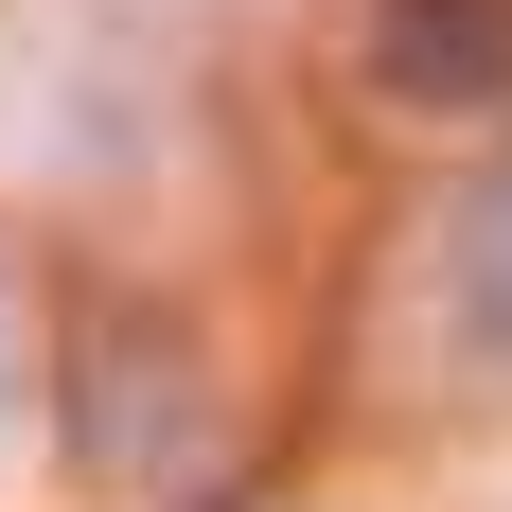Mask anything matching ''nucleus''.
<instances>
[{"instance_id":"obj_2","label":"nucleus","mask_w":512,"mask_h":512,"mask_svg":"<svg viewBox=\"0 0 512 512\" xmlns=\"http://www.w3.org/2000/svg\"><path fill=\"white\" fill-rule=\"evenodd\" d=\"M442 283H460V336H477V371H512V159L460 195V248H442Z\"/></svg>"},{"instance_id":"obj_3","label":"nucleus","mask_w":512,"mask_h":512,"mask_svg":"<svg viewBox=\"0 0 512 512\" xmlns=\"http://www.w3.org/2000/svg\"><path fill=\"white\" fill-rule=\"evenodd\" d=\"M0 407H18V336H0Z\"/></svg>"},{"instance_id":"obj_1","label":"nucleus","mask_w":512,"mask_h":512,"mask_svg":"<svg viewBox=\"0 0 512 512\" xmlns=\"http://www.w3.org/2000/svg\"><path fill=\"white\" fill-rule=\"evenodd\" d=\"M371 89L460 124V106L512 89V0H371Z\"/></svg>"}]
</instances>
